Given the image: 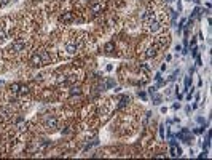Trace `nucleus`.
Masks as SVG:
<instances>
[{
  "label": "nucleus",
  "instance_id": "4be33fe9",
  "mask_svg": "<svg viewBox=\"0 0 212 160\" xmlns=\"http://www.w3.org/2000/svg\"><path fill=\"white\" fill-rule=\"evenodd\" d=\"M0 29H3V27H2V26H0Z\"/></svg>",
  "mask_w": 212,
  "mask_h": 160
},
{
  "label": "nucleus",
  "instance_id": "423d86ee",
  "mask_svg": "<svg viewBox=\"0 0 212 160\" xmlns=\"http://www.w3.org/2000/svg\"><path fill=\"white\" fill-rule=\"evenodd\" d=\"M45 127H47L48 130H54V128L58 127V120L54 119V117H48L47 122H45Z\"/></svg>",
  "mask_w": 212,
  "mask_h": 160
},
{
  "label": "nucleus",
  "instance_id": "9d476101",
  "mask_svg": "<svg viewBox=\"0 0 212 160\" xmlns=\"http://www.w3.org/2000/svg\"><path fill=\"white\" fill-rule=\"evenodd\" d=\"M72 19H73V15H72L70 11H67V13H64V15L61 16V21H62V23H70Z\"/></svg>",
  "mask_w": 212,
  "mask_h": 160
},
{
  "label": "nucleus",
  "instance_id": "aec40b11",
  "mask_svg": "<svg viewBox=\"0 0 212 160\" xmlns=\"http://www.w3.org/2000/svg\"><path fill=\"white\" fill-rule=\"evenodd\" d=\"M185 87L188 90V87H190V77H185Z\"/></svg>",
  "mask_w": 212,
  "mask_h": 160
},
{
  "label": "nucleus",
  "instance_id": "f03ea898",
  "mask_svg": "<svg viewBox=\"0 0 212 160\" xmlns=\"http://www.w3.org/2000/svg\"><path fill=\"white\" fill-rule=\"evenodd\" d=\"M158 50H160L158 43H155V45H152V46H149V48H147V51H145V56H147V58H155V56H156V53H158Z\"/></svg>",
  "mask_w": 212,
  "mask_h": 160
},
{
  "label": "nucleus",
  "instance_id": "9b49d317",
  "mask_svg": "<svg viewBox=\"0 0 212 160\" xmlns=\"http://www.w3.org/2000/svg\"><path fill=\"white\" fill-rule=\"evenodd\" d=\"M39 53H40V56H42V61H43V64L50 61V53H48V51H45V50H39Z\"/></svg>",
  "mask_w": 212,
  "mask_h": 160
},
{
  "label": "nucleus",
  "instance_id": "412c9836",
  "mask_svg": "<svg viewBox=\"0 0 212 160\" xmlns=\"http://www.w3.org/2000/svg\"><path fill=\"white\" fill-rule=\"evenodd\" d=\"M149 69H150L149 66H142V71H145V72H149Z\"/></svg>",
  "mask_w": 212,
  "mask_h": 160
},
{
  "label": "nucleus",
  "instance_id": "0eeeda50",
  "mask_svg": "<svg viewBox=\"0 0 212 160\" xmlns=\"http://www.w3.org/2000/svg\"><path fill=\"white\" fill-rule=\"evenodd\" d=\"M160 27H161V24H160V21H156V19H153V21L149 23V31L150 32H158Z\"/></svg>",
  "mask_w": 212,
  "mask_h": 160
},
{
  "label": "nucleus",
  "instance_id": "39448f33",
  "mask_svg": "<svg viewBox=\"0 0 212 160\" xmlns=\"http://www.w3.org/2000/svg\"><path fill=\"white\" fill-rule=\"evenodd\" d=\"M102 10H104V5L100 3V2H93V3H91V11H93L94 15L102 13Z\"/></svg>",
  "mask_w": 212,
  "mask_h": 160
},
{
  "label": "nucleus",
  "instance_id": "20e7f679",
  "mask_svg": "<svg viewBox=\"0 0 212 160\" xmlns=\"http://www.w3.org/2000/svg\"><path fill=\"white\" fill-rule=\"evenodd\" d=\"M141 19H142L144 23H150V21H153V19H155V11H153V10H147V11H144V15H142Z\"/></svg>",
  "mask_w": 212,
  "mask_h": 160
},
{
  "label": "nucleus",
  "instance_id": "f3484780",
  "mask_svg": "<svg viewBox=\"0 0 212 160\" xmlns=\"http://www.w3.org/2000/svg\"><path fill=\"white\" fill-rule=\"evenodd\" d=\"M0 114H2V117H3V119H6L10 112H8V109H2V110H0Z\"/></svg>",
  "mask_w": 212,
  "mask_h": 160
},
{
  "label": "nucleus",
  "instance_id": "1a4fd4ad",
  "mask_svg": "<svg viewBox=\"0 0 212 160\" xmlns=\"http://www.w3.org/2000/svg\"><path fill=\"white\" fill-rule=\"evenodd\" d=\"M180 154H182V149L177 147L176 144L172 143V146H171V155H172V157H177V155H180Z\"/></svg>",
  "mask_w": 212,
  "mask_h": 160
},
{
  "label": "nucleus",
  "instance_id": "ddd939ff",
  "mask_svg": "<svg viewBox=\"0 0 212 160\" xmlns=\"http://www.w3.org/2000/svg\"><path fill=\"white\" fill-rule=\"evenodd\" d=\"M104 48H105V51H107V53H110V51H113V43H112V42H108V43H105V46H104Z\"/></svg>",
  "mask_w": 212,
  "mask_h": 160
},
{
  "label": "nucleus",
  "instance_id": "4468645a",
  "mask_svg": "<svg viewBox=\"0 0 212 160\" xmlns=\"http://www.w3.org/2000/svg\"><path fill=\"white\" fill-rule=\"evenodd\" d=\"M26 127H27V123H26L24 120H19V122H18V128H19V130H26Z\"/></svg>",
  "mask_w": 212,
  "mask_h": 160
},
{
  "label": "nucleus",
  "instance_id": "6e6552de",
  "mask_svg": "<svg viewBox=\"0 0 212 160\" xmlns=\"http://www.w3.org/2000/svg\"><path fill=\"white\" fill-rule=\"evenodd\" d=\"M66 51H67L69 54H75V53L78 51V46H77L75 43H67V45H66Z\"/></svg>",
  "mask_w": 212,
  "mask_h": 160
},
{
  "label": "nucleus",
  "instance_id": "f257e3e1",
  "mask_svg": "<svg viewBox=\"0 0 212 160\" xmlns=\"http://www.w3.org/2000/svg\"><path fill=\"white\" fill-rule=\"evenodd\" d=\"M26 46H27V43H26L24 40H18V42H14V43L10 46V50L14 51V53H21V51L26 50Z\"/></svg>",
  "mask_w": 212,
  "mask_h": 160
},
{
  "label": "nucleus",
  "instance_id": "6ab92c4d",
  "mask_svg": "<svg viewBox=\"0 0 212 160\" xmlns=\"http://www.w3.org/2000/svg\"><path fill=\"white\" fill-rule=\"evenodd\" d=\"M160 136L164 138V125H160Z\"/></svg>",
  "mask_w": 212,
  "mask_h": 160
},
{
  "label": "nucleus",
  "instance_id": "dca6fc26",
  "mask_svg": "<svg viewBox=\"0 0 212 160\" xmlns=\"http://www.w3.org/2000/svg\"><path fill=\"white\" fill-rule=\"evenodd\" d=\"M70 95H80V88H78V87H77V88L73 87V88L70 90Z\"/></svg>",
  "mask_w": 212,
  "mask_h": 160
},
{
  "label": "nucleus",
  "instance_id": "f8f14e48",
  "mask_svg": "<svg viewBox=\"0 0 212 160\" xmlns=\"http://www.w3.org/2000/svg\"><path fill=\"white\" fill-rule=\"evenodd\" d=\"M27 91H29V87L27 85H19V91H18L19 95H26Z\"/></svg>",
  "mask_w": 212,
  "mask_h": 160
},
{
  "label": "nucleus",
  "instance_id": "a211bd4d",
  "mask_svg": "<svg viewBox=\"0 0 212 160\" xmlns=\"http://www.w3.org/2000/svg\"><path fill=\"white\" fill-rule=\"evenodd\" d=\"M10 2H11V0H0V6H6Z\"/></svg>",
  "mask_w": 212,
  "mask_h": 160
},
{
  "label": "nucleus",
  "instance_id": "2eb2a0df",
  "mask_svg": "<svg viewBox=\"0 0 212 160\" xmlns=\"http://www.w3.org/2000/svg\"><path fill=\"white\" fill-rule=\"evenodd\" d=\"M19 91V83H13L11 85V93H18Z\"/></svg>",
  "mask_w": 212,
  "mask_h": 160
},
{
  "label": "nucleus",
  "instance_id": "7ed1b4c3",
  "mask_svg": "<svg viewBox=\"0 0 212 160\" xmlns=\"http://www.w3.org/2000/svg\"><path fill=\"white\" fill-rule=\"evenodd\" d=\"M31 63H32V66H43V61H42V56H40L39 50L31 56Z\"/></svg>",
  "mask_w": 212,
  "mask_h": 160
}]
</instances>
